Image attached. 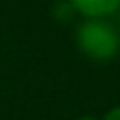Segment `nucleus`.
<instances>
[{
  "mask_svg": "<svg viewBox=\"0 0 120 120\" xmlns=\"http://www.w3.org/2000/svg\"><path fill=\"white\" fill-rule=\"evenodd\" d=\"M73 42L91 62H109L120 53V31L109 18H82L73 31Z\"/></svg>",
  "mask_w": 120,
  "mask_h": 120,
  "instance_id": "nucleus-1",
  "label": "nucleus"
},
{
  "mask_svg": "<svg viewBox=\"0 0 120 120\" xmlns=\"http://www.w3.org/2000/svg\"><path fill=\"white\" fill-rule=\"evenodd\" d=\"M82 18H111L120 11V0H67Z\"/></svg>",
  "mask_w": 120,
  "mask_h": 120,
  "instance_id": "nucleus-2",
  "label": "nucleus"
},
{
  "mask_svg": "<svg viewBox=\"0 0 120 120\" xmlns=\"http://www.w3.org/2000/svg\"><path fill=\"white\" fill-rule=\"evenodd\" d=\"M100 120H120V105H116V107H111V109H107V111H105V116L100 118Z\"/></svg>",
  "mask_w": 120,
  "mask_h": 120,
  "instance_id": "nucleus-3",
  "label": "nucleus"
},
{
  "mask_svg": "<svg viewBox=\"0 0 120 120\" xmlns=\"http://www.w3.org/2000/svg\"><path fill=\"white\" fill-rule=\"evenodd\" d=\"M76 120H100L98 116H91V113H85V116H78Z\"/></svg>",
  "mask_w": 120,
  "mask_h": 120,
  "instance_id": "nucleus-4",
  "label": "nucleus"
}]
</instances>
